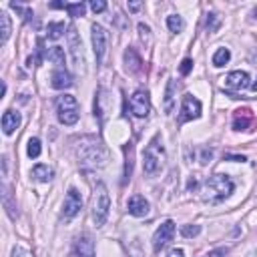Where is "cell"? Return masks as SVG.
<instances>
[{
  "label": "cell",
  "mask_w": 257,
  "mask_h": 257,
  "mask_svg": "<svg viewBox=\"0 0 257 257\" xmlns=\"http://www.w3.org/2000/svg\"><path fill=\"white\" fill-rule=\"evenodd\" d=\"M74 151H76L78 163L86 169H100L108 161V151L94 137H80L74 145Z\"/></svg>",
  "instance_id": "1"
},
{
  "label": "cell",
  "mask_w": 257,
  "mask_h": 257,
  "mask_svg": "<svg viewBox=\"0 0 257 257\" xmlns=\"http://www.w3.org/2000/svg\"><path fill=\"white\" fill-rule=\"evenodd\" d=\"M233 189H235V183L227 175H211L201 187V197L207 203H219L225 197H229Z\"/></svg>",
  "instance_id": "2"
},
{
  "label": "cell",
  "mask_w": 257,
  "mask_h": 257,
  "mask_svg": "<svg viewBox=\"0 0 257 257\" xmlns=\"http://www.w3.org/2000/svg\"><path fill=\"white\" fill-rule=\"evenodd\" d=\"M165 165V147L161 141V135H155L151 139V143L145 149V161H143V169L147 175H157Z\"/></svg>",
  "instance_id": "3"
},
{
  "label": "cell",
  "mask_w": 257,
  "mask_h": 257,
  "mask_svg": "<svg viewBox=\"0 0 257 257\" xmlns=\"http://www.w3.org/2000/svg\"><path fill=\"white\" fill-rule=\"evenodd\" d=\"M56 116L62 124H76L78 116H80V108H78V100L72 94H60L56 96Z\"/></svg>",
  "instance_id": "4"
},
{
  "label": "cell",
  "mask_w": 257,
  "mask_h": 257,
  "mask_svg": "<svg viewBox=\"0 0 257 257\" xmlns=\"http://www.w3.org/2000/svg\"><path fill=\"white\" fill-rule=\"evenodd\" d=\"M108 209H110V197L108 191L104 187V183H98L92 195V221L96 227H102L106 223L108 217Z\"/></svg>",
  "instance_id": "5"
},
{
  "label": "cell",
  "mask_w": 257,
  "mask_h": 257,
  "mask_svg": "<svg viewBox=\"0 0 257 257\" xmlns=\"http://www.w3.org/2000/svg\"><path fill=\"white\" fill-rule=\"evenodd\" d=\"M68 48H70V56H72V62H74L76 70L84 72V68H86L84 66L86 64V60H84V48H82V40H80V36H78V32H76L74 26L68 28Z\"/></svg>",
  "instance_id": "6"
},
{
  "label": "cell",
  "mask_w": 257,
  "mask_h": 257,
  "mask_svg": "<svg viewBox=\"0 0 257 257\" xmlns=\"http://www.w3.org/2000/svg\"><path fill=\"white\" fill-rule=\"evenodd\" d=\"M131 110L139 118L149 114V110H151V96H149V92L145 88H139V90L133 92V96H131Z\"/></svg>",
  "instance_id": "7"
},
{
  "label": "cell",
  "mask_w": 257,
  "mask_h": 257,
  "mask_svg": "<svg viewBox=\"0 0 257 257\" xmlns=\"http://www.w3.org/2000/svg\"><path fill=\"white\" fill-rule=\"evenodd\" d=\"M82 209V197L76 189H68L66 197H64V203H62V219H72L78 215V211Z\"/></svg>",
  "instance_id": "8"
},
{
  "label": "cell",
  "mask_w": 257,
  "mask_h": 257,
  "mask_svg": "<svg viewBox=\"0 0 257 257\" xmlns=\"http://www.w3.org/2000/svg\"><path fill=\"white\" fill-rule=\"evenodd\" d=\"M90 40H92V50H94V56H96V62L100 64L102 58H104V52H106V30L100 26V24H92L90 28Z\"/></svg>",
  "instance_id": "9"
},
{
  "label": "cell",
  "mask_w": 257,
  "mask_h": 257,
  "mask_svg": "<svg viewBox=\"0 0 257 257\" xmlns=\"http://www.w3.org/2000/svg\"><path fill=\"white\" fill-rule=\"evenodd\" d=\"M173 235H175V223L169 219L165 221L153 235V249L155 251H161L169 241H173Z\"/></svg>",
  "instance_id": "10"
},
{
  "label": "cell",
  "mask_w": 257,
  "mask_h": 257,
  "mask_svg": "<svg viewBox=\"0 0 257 257\" xmlns=\"http://www.w3.org/2000/svg\"><path fill=\"white\" fill-rule=\"evenodd\" d=\"M199 116H201V102L195 96L185 94L183 96V106H181L179 122H187V120H193V118H199Z\"/></svg>",
  "instance_id": "11"
},
{
  "label": "cell",
  "mask_w": 257,
  "mask_h": 257,
  "mask_svg": "<svg viewBox=\"0 0 257 257\" xmlns=\"http://www.w3.org/2000/svg\"><path fill=\"white\" fill-rule=\"evenodd\" d=\"M255 124V116L249 108H237L233 112V128L235 131H251Z\"/></svg>",
  "instance_id": "12"
},
{
  "label": "cell",
  "mask_w": 257,
  "mask_h": 257,
  "mask_svg": "<svg viewBox=\"0 0 257 257\" xmlns=\"http://www.w3.org/2000/svg\"><path fill=\"white\" fill-rule=\"evenodd\" d=\"M126 209L133 217H145L149 213V201L143 195H133L126 203Z\"/></svg>",
  "instance_id": "13"
},
{
  "label": "cell",
  "mask_w": 257,
  "mask_h": 257,
  "mask_svg": "<svg viewBox=\"0 0 257 257\" xmlns=\"http://www.w3.org/2000/svg\"><path fill=\"white\" fill-rule=\"evenodd\" d=\"M225 84H227L229 88H235V90L247 88V86H249V74H247L245 70H233V72L227 74Z\"/></svg>",
  "instance_id": "14"
},
{
  "label": "cell",
  "mask_w": 257,
  "mask_h": 257,
  "mask_svg": "<svg viewBox=\"0 0 257 257\" xmlns=\"http://www.w3.org/2000/svg\"><path fill=\"white\" fill-rule=\"evenodd\" d=\"M74 257H94V243L88 235H82L74 243Z\"/></svg>",
  "instance_id": "15"
},
{
  "label": "cell",
  "mask_w": 257,
  "mask_h": 257,
  "mask_svg": "<svg viewBox=\"0 0 257 257\" xmlns=\"http://www.w3.org/2000/svg\"><path fill=\"white\" fill-rule=\"evenodd\" d=\"M50 84H52V88H58V90L68 88V86H72V76L64 68H56L50 76Z\"/></svg>",
  "instance_id": "16"
},
{
  "label": "cell",
  "mask_w": 257,
  "mask_h": 257,
  "mask_svg": "<svg viewBox=\"0 0 257 257\" xmlns=\"http://www.w3.org/2000/svg\"><path fill=\"white\" fill-rule=\"evenodd\" d=\"M20 112H16V110H6L4 114H2V131H4V135H12L18 126H20Z\"/></svg>",
  "instance_id": "17"
},
{
  "label": "cell",
  "mask_w": 257,
  "mask_h": 257,
  "mask_svg": "<svg viewBox=\"0 0 257 257\" xmlns=\"http://www.w3.org/2000/svg\"><path fill=\"white\" fill-rule=\"evenodd\" d=\"M175 92H177V82L173 78H169L167 86H165V98H163V108L167 114H171L175 108Z\"/></svg>",
  "instance_id": "18"
},
{
  "label": "cell",
  "mask_w": 257,
  "mask_h": 257,
  "mask_svg": "<svg viewBox=\"0 0 257 257\" xmlns=\"http://www.w3.org/2000/svg\"><path fill=\"white\" fill-rule=\"evenodd\" d=\"M141 64H143V60L137 54V50L135 48H126L124 50V68H126V72H131V74L139 72L141 70Z\"/></svg>",
  "instance_id": "19"
},
{
  "label": "cell",
  "mask_w": 257,
  "mask_h": 257,
  "mask_svg": "<svg viewBox=\"0 0 257 257\" xmlns=\"http://www.w3.org/2000/svg\"><path fill=\"white\" fill-rule=\"evenodd\" d=\"M30 175H32V179L38 181V183H48V181H52L54 171H52V167H48V165H36V167L30 171Z\"/></svg>",
  "instance_id": "20"
},
{
  "label": "cell",
  "mask_w": 257,
  "mask_h": 257,
  "mask_svg": "<svg viewBox=\"0 0 257 257\" xmlns=\"http://www.w3.org/2000/svg\"><path fill=\"white\" fill-rule=\"evenodd\" d=\"M0 32H2L0 34V42L4 44L12 34V20H10L8 12H4V10H0Z\"/></svg>",
  "instance_id": "21"
},
{
  "label": "cell",
  "mask_w": 257,
  "mask_h": 257,
  "mask_svg": "<svg viewBox=\"0 0 257 257\" xmlns=\"http://www.w3.org/2000/svg\"><path fill=\"white\" fill-rule=\"evenodd\" d=\"M50 8H64L70 16H84V10L86 6L82 2H76V4H62V2H52Z\"/></svg>",
  "instance_id": "22"
},
{
  "label": "cell",
  "mask_w": 257,
  "mask_h": 257,
  "mask_svg": "<svg viewBox=\"0 0 257 257\" xmlns=\"http://www.w3.org/2000/svg\"><path fill=\"white\" fill-rule=\"evenodd\" d=\"M167 28L177 34V32H181L185 28V20L179 14H171V16H167Z\"/></svg>",
  "instance_id": "23"
},
{
  "label": "cell",
  "mask_w": 257,
  "mask_h": 257,
  "mask_svg": "<svg viewBox=\"0 0 257 257\" xmlns=\"http://www.w3.org/2000/svg\"><path fill=\"white\" fill-rule=\"evenodd\" d=\"M229 58H231V52H229V48H217L215 50V54H213V64L215 66H225L227 62H229Z\"/></svg>",
  "instance_id": "24"
},
{
  "label": "cell",
  "mask_w": 257,
  "mask_h": 257,
  "mask_svg": "<svg viewBox=\"0 0 257 257\" xmlns=\"http://www.w3.org/2000/svg\"><path fill=\"white\" fill-rule=\"evenodd\" d=\"M26 153H28V157H30V159H36V157H40V153H42V147H40V139H36V137L28 139V147H26Z\"/></svg>",
  "instance_id": "25"
},
{
  "label": "cell",
  "mask_w": 257,
  "mask_h": 257,
  "mask_svg": "<svg viewBox=\"0 0 257 257\" xmlns=\"http://www.w3.org/2000/svg\"><path fill=\"white\" fill-rule=\"evenodd\" d=\"M64 22H50L48 24V38H52V40H56V38H60L62 34H64Z\"/></svg>",
  "instance_id": "26"
},
{
  "label": "cell",
  "mask_w": 257,
  "mask_h": 257,
  "mask_svg": "<svg viewBox=\"0 0 257 257\" xmlns=\"http://www.w3.org/2000/svg\"><path fill=\"white\" fill-rule=\"evenodd\" d=\"M48 60L54 64H64V50L60 46H52L48 50Z\"/></svg>",
  "instance_id": "27"
},
{
  "label": "cell",
  "mask_w": 257,
  "mask_h": 257,
  "mask_svg": "<svg viewBox=\"0 0 257 257\" xmlns=\"http://www.w3.org/2000/svg\"><path fill=\"white\" fill-rule=\"evenodd\" d=\"M219 24H221V18H219V14H215V12H209V14H207V22H205L207 30H209V32H215V30L219 28Z\"/></svg>",
  "instance_id": "28"
},
{
  "label": "cell",
  "mask_w": 257,
  "mask_h": 257,
  "mask_svg": "<svg viewBox=\"0 0 257 257\" xmlns=\"http://www.w3.org/2000/svg\"><path fill=\"white\" fill-rule=\"evenodd\" d=\"M201 233V225H183L181 227V235L187 237V239H193Z\"/></svg>",
  "instance_id": "29"
},
{
  "label": "cell",
  "mask_w": 257,
  "mask_h": 257,
  "mask_svg": "<svg viewBox=\"0 0 257 257\" xmlns=\"http://www.w3.org/2000/svg\"><path fill=\"white\" fill-rule=\"evenodd\" d=\"M211 157H213V149L203 147V149H201V159H199V163H201V165H207V163L211 161Z\"/></svg>",
  "instance_id": "30"
},
{
  "label": "cell",
  "mask_w": 257,
  "mask_h": 257,
  "mask_svg": "<svg viewBox=\"0 0 257 257\" xmlns=\"http://www.w3.org/2000/svg\"><path fill=\"white\" fill-rule=\"evenodd\" d=\"M10 257H34V255H32L28 249H24V247H14Z\"/></svg>",
  "instance_id": "31"
},
{
  "label": "cell",
  "mask_w": 257,
  "mask_h": 257,
  "mask_svg": "<svg viewBox=\"0 0 257 257\" xmlns=\"http://www.w3.org/2000/svg\"><path fill=\"white\" fill-rule=\"evenodd\" d=\"M191 68H193V60H191V58H183V62H181V66H179L181 74H189Z\"/></svg>",
  "instance_id": "32"
},
{
  "label": "cell",
  "mask_w": 257,
  "mask_h": 257,
  "mask_svg": "<svg viewBox=\"0 0 257 257\" xmlns=\"http://www.w3.org/2000/svg\"><path fill=\"white\" fill-rule=\"evenodd\" d=\"M90 10H92V12H102V10H106V2H102V0H92V2H90Z\"/></svg>",
  "instance_id": "33"
},
{
  "label": "cell",
  "mask_w": 257,
  "mask_h": 257,
  "mask_svg": "<svg viewBox=\"0 0 257 257\" xmlns=\"http://www.w3.org/2000/svg\"><path fill=\"white\" fill-rule=\"evenodd\" d=\"M225 255H227V247H219V249L209 251V257H225Z\"/></svg>",
  "instance_id": "34"
},
{
  "label": "cell",
  "mask_w": 257,
  "mask_h": 257,
  "mask_svg": "<svg viewBox=\"0 0 257 257\" xmlns=\"http://www.w3.org/2000/svg\"><path fill=\"white\" fill-rule=\"evenodd\" d=\"M139 32H141V38H145V36L149 38V36H151V28H149L147 24H143V22L139 24Z\"/></svg>",
  "instance_id": "35"
},
{
  "label": "cell",
  "mask_w": 257,
  "mask_h": 257,
  "mask_svg": "<svg viewBox=\"0 0 257 257\" xmlns=\"http://www.w3.org/2000/svg\"><path fill=\"white\" fill-rule=\"evenodd\" d=\"M167 257H185V251L183 249H179V247H175V249H171L169 251V255Z\"/></svg>",
  "instance_id": "36"
},
{
  "label": "cell",
  "mask_w": 257,
  "mask_h": 257,
  "mask_svg": "<svg viewBox=\"0 0 257 257\" xmlns=\"http://www.w3.org/2000/svg\"><path fill=\"white\" fill-rule=\"evenodd\" d=\"M128 8H131V10H139V8H141V4H139V2H131V4H128Z\"/></svg>",
  "instance_id": "37"
},
{
  "label": "cell",
  "mask_w": 257,
  "mask_h": 257,
  "mask_svg": "<svg viewBox=\"0 0 257 257\" xmlns=\"http://www.w3.org/2000/svg\"><path fill=\"white\" fill-rule=\"evenodd\" d=\"M227 159H233V161H247L245 157H233V155H227Z\"/></svg>",
  "instance_id": "38"
},
{
  "label": "cell",
  "mask_w": 257,
  "mask_h": 257,
  "mask_svg": "<svg viewBox=\"0 0 257 257\" xmlns=\"http://www.w3.org/2000/svg\"><path fill=\"white\" fill-rule=\"evenodd\" d=\"M251 90H257V80H255V82L251 84Z\"/></svg>",
  "instance_id": "39"
}]
</instances>
